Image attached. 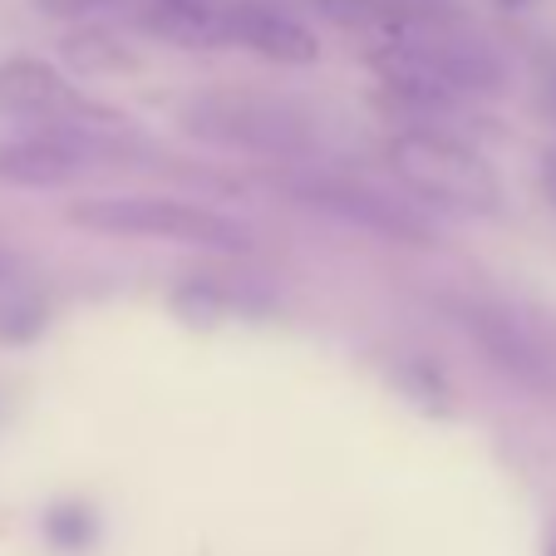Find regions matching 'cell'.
<instances>
[{"label": "cell", "instance_id": "9", "mask_svg": "<svg viewBox=\"0 0 556 556\" xmlns=\"http://www.w3.org/2000/svg\"><path fill=\"white\" fill-rule=\"evenodd\" d=\"M143 30L178 45V50L237 45L231 40V11H192V5H173V0H153V11H143Z\"/></svg>", "mask_w": 556, "mask_h": 556}, {"label": "cell", "instance_id": "17", "mask_svg": "<svg viewBox=\"0 0 556 556\" xmlns=\"http://www.w3.org/2000/svg\"><path fill=\"white\" fill-rule=\"evenodd\" d=\"M546 556H556V532H552V542H546Z\"/></svg>", "mask_w": 556, "mask_h": 556}, {"label": "cell", "instance_id": "18", "mask_svg": "<svg viewBox=\"0 0 556 556\" xmlns=\"http://www.w3.org/2000/svg\"><path fill=\"white\" fill-rule=\"evenodd\" d=\"M497 5H527V0H497Z\"/></svg>", "mask_w": 556, "mask_h": 556}, {"label": "cell", "instance_id": "1", "mask_svg": "<svg viewBox=\"0 0 556 556\" xmlns=\"http://www.w3.org/2000/svg\"><path fill=\"white\" fill-rule=\"evenodd\" d=\"M394 178L409 192H419L424 202L448 212H497L503 188L497 173L488 168V157L478 148H468L463 138L443 134V128H400L384 148Z\"/></svg>", "mask_w": 556, "mask_h": 556}, {"label": "cell", "instance_id": "14", "mask_svg": "<svg viewBox=\"0 0 556 556\" xmlns=\"http://www.w3.org/2000/svg\"><path fill=\"white\" fill-rule=\"evenodd\" d=\"M99 5H114V0H35V11L50 15V21H79V15L99 11Z\"/></svg>", "mask_w": 556, "mask_h": 556}, {"label": "cell", "instance_id": "13", "mask_svg": "<svg viewBox=\"0 0 556 556\" xmlns=\"http://www.w3.org/2000/svg\"><path fill=\"white\" fill-rule=\"evenodd\" d=\"M45 330V311L40 305H11V311L0 315V340H30V336H40Z\"/></svg>", "mask_w": 556, "mask_h": 556}, {"label": "cell", "instance_id": "19", "mask_svg": "<svg viewBox=\"0 0 556 556\" xmlns=\"http://www.w3.org/2000/svg\"><path fill=\"white\" fill-rule=\"evenodd\" d=\"M0 276H5V256H0Z\"/></svg>", "mask_w": 556, "mask_h": 556}, {"label": "cell", "instance_id": "16", "mask_svg": "<svg viewBox=\"0 0 556 556\" xmlns=\"http://www.w3.org/2000/svg\"><path fill=\"white\" fill-rule=\"evenodd\" d=\"M173 5H192V11H231V0H173Z\"/></svg>", "mask_w": 556, "mask_h": 556}, {"label": "cell", "instance_id": "3", "mask_svg": "<svg viewBox=\"0 0 556 556\" xmlns=\"http://www.w3.org/2000/svg\"><path fill=\"white\" fill-rule=\"evenodd\" d=\"M64 217L99 237H148V242L207 247V252H252V231L198 202L178 198H89Z\"/></svg>", "mask_w": 556, "mask_h": 556}, {"label": "cell", "instance_id": "11", "mask_svg": "<svg viewBox=\"0 0 556 556\" xmlns=\"http://www.w3.org/2000/svg\"><path fill=\"white\" fill-rule=\"evenodd\" d=\"M64 60L79 74H118V70H138L134 50L109 30H79L64 40Z\"/></svg>", "mask_w": 556, "mask_h": 556}, {"label": "cell", "instance_id": "7", "mask_svg": "<svg viewBox=\"0 0 556 556\" xmlns=\"http://www.w3.org/2000/svg\"><path fill=\"white\" fill-rule=\"evenodd\" d=\"M94 157L74 143L60 124H45L40 134L0 143V182L11 188H64V182L85 178Z\"/></svg>", "mask_w": 556, "mask_h": 556}, {"label": "cell", "instance_id": "15", "mask_svg": "<svg viewBox=\"0 0 556 556\" xmlns=\"http://www.w3.org/2000/svg\"><path fill=\"white\" fill-rule=\"evenodd\" d=\"M542 192H546V202L556 207V153H542Z\"/></svg>", "mask_w": 556, "mask_h": 556}, {"label": "cell", "instance_id": "10", "mask_svg": "<svg viewBox=\"0 0 556 556\" xmlns=\"http://www.w3.org/2000/svg\"><path fill=\"white\" fill-rule=\"evenodd\" d=\"M315 11L326 15L330 25H340V30L369 35V45L404 40V35H414L424 25V15H414L400 0H315Z\"/></svg>", "mask_w": 556, "mask_h": 556}, {"label": "cell", "instance_id": "8", "mask_svg": "<svg viewBox=\"0 0 556 556\" xmlns=\"http://www.w3.org/2000/svg\"><path fill=\"white\" fill-rule=\"evenodd\" d=\"M231 40L247 45V50L262 54V60H276V64L320 60V40H315L295 15L276 11L266 0H237V5H231Z\"/></svg>", "mask_w": 556, "mask_h": 556}, {"label": "cell", "instance_id": "12", "mask_svg": "<svg viewBox=\"0 0 556 556\" xmlns=\"http://www.w3.org/2000/svg\"><path fill=\"white\" fill-rule=\"evenodd\" d=\"M45 532H50L54 546L79 552V546H89V536H94V517H89V507H54V513L45 517Z\"/></svg>", "mask_w": 556, "mask_h": 556}, {"label": "cell", "instance_id": "2", "mask_svg": "<svg viewBox=\"0 0 556 556\" xmlns=\"http://www.w3.org/2000/svg\"><path fill=\"white\" fill-rule=\"evenodd\" d=\"M182 128L202 143H217L227 153H256V157H311L315 128L286 99L242 94V89H212L182 104Z\"/></svg>", "mask_w": 556, "mask_h": 556}, {"label": "cell", "instance_id": "4", "mask_svg": "<svg viewBox=\"0 0 556 556\" xmlns=\"http://www.w3.org/2000/svg\"><path fill=\"white\" fill-rule=\"evenodd\" d=\"M276 182H281L301 207L326 212V217L350 222V227H359V231H375L384 242H404V247L439 242L419 212H409L404 202H394L389 192L369 188V182H359V178H336V173H281Z\"/></svg>", "mask_w": 556, "mask_h": 556}, {"label": "cell", "instance_id": "6", "mask_svg": "<svg viewBox=\"0 0 556 556\" xmlns=\"http://www.w3.org/2000/svg\"><path fill=\"white\" fill-rule=\"evenodd\" d=\"M0 109L15 118H35V124H64V118L99 114L79 99V89L54 64L35 60V54H15V60L0 64Z\"/></svg>", "mask_w": 556, "mask_h": 556}, {"label": "cell", "instance_id": "5", "mask_svg": "<svg viewBox=\"0 0 556 556\" xmlns=\"http://www.w3.org/2000/svg\"><path fill=\"white\" fill-rule=\"evenodd\" d=\"M448 311H453V320H458V330L483 350L497 375H507L513 384L532 389V394H556L552 355H546L542 340H536L522 320H513L507 311H497V305H488V301H453Z\"/></svg>", "mask_w": 556, "mask_h": 556}]
</instances>
